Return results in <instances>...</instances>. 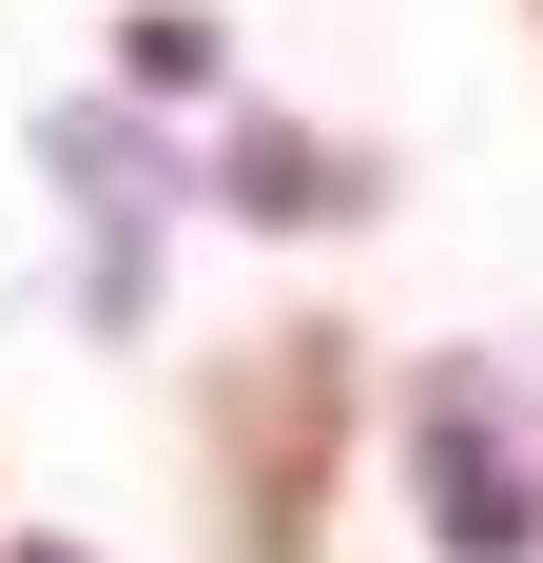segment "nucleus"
I'll use <instances>...</instances> for the list:
<instances>
[{"mask_svg":"<svg viewBox=\"0 0 543 563\" xmlns=\"http://www.w3.org/2000/svg\"><path fill=\"white\" fill-rule=\"evenodd\" d=\"M0 563H78V544H40V525H20V544H0Z\"/></svg>","mask_w":543,"mask_h":563,"instance_id":"4","label":"nucleus"},{"mask_svg":"<svg viewBox=\"0 0 543 563\" xmlns=\"http://www.w3.org/2000/svg\"><path fill=\"white\" fill-rule=\"evenodd\" d=\"M330 428H350V331H272L253 408H233V563H311Z\"/></svg>","mask_w":543,"mask_h":563,"instance_id":"1","label":"nucleus"},{"mask_svg":"<svg viewBox=\"0 0 543 563\" xmlns=\"http://www.w3.org/2000/svg\"><path fill=\"white\" fill-rule=\"evenodd\" d=\"M233 214H369V195H350V156H311V136H233Z\"/></svg>","mask_w":543,"mask_h":563,"instance_id":"3","label":"nucleus"},{"mask_svg":"<svg viewBox=\"0 0 543 563\" xmlns=\"http://www.w3.org/2000/svg\"><path fill=\"white\" fill-rule=\"evenodd\" d=\"M408 466H428V525H446V563H524V544H543V486H524V448H505V408L466 389V369L408 408Z\"/></svg>","mask_w":543,"mask_h":563,"instance_id":"2","label":"nucleus"}]
</instances>
